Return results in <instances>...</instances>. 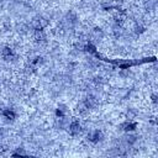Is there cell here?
Listing matches in <instances>:
<instances>
[{"label":"cell","instance_id":"cell-1","mask_svg":"<svg viewBox=\"0 0 158 158\" xmlns=\"http://www.w3.org/2000/svg\"><path fill=\"white\" fill-rule=\"evenodd\" d=\"M1 57L5 59V60H11L12 58H14V53H12V51L9 48V47H5L2 51H1Z\"/></svg>","mask_w":158,"mask_h":158},{"label":"cell","instance_id":"cell-2","mask_svg":"<svg viewBox=\"0 0 158 158\" xmlns=\"http://www.w3.org/2000/svg\"><path fill=\"white\" fill-rule=\"evenodd\" d=\"M69 132L72 135H78L80 132V123L78 121H73L69 126Z\"/></svg>","mask_w":158,"mask_h":158},{"label":"cell","instance_id":"cell-3","mask_svg":"<svg viewBox=\"0 0 158 158\" xmlns=\"http://www.w3.org/2000/svg\"><path fill=\"white\" fill-rule=\"evenodd\" d=\"M101 138H102V133L100 131H94L93 133L89 135V139L91 142H99V141H101Z\"/></svg>","mask_w":158,"mask_h":158},{"label":"cell","instance_id":"cell-4","mask_svg":"<svg viewBox=\"0 0 158 158\" xmlns=\"http://www.w3.org/2000/svg\"><path fill=\"white\" fill-rule=\"evenodd\" d=\"M35 40L37 42H41L44 40V33L42 31V28H36V32H35Z\"/></svg>","mask_w":158,"mask_h":158},{"label":"cell","instance_id":"cell-5","mask_svg":"<svg viewBox=\"0 0 158 158\" xmlns=\"http://www.w3.org/2000/svg\"><path fill=\"white\" fill-rule=\"evenodd\" d=\"M2 115H4L6 118H9V120H14V118H15V114H14L12 111H10V110H5V111L2 112Z\"/></svg>","mask_w":158,"mask_h":158}]
</instances>
